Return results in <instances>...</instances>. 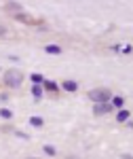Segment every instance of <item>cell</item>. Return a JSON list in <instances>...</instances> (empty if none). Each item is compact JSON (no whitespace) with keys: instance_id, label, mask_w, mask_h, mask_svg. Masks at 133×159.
<instances>
[{"instance_id":"cell-13","label":"cell","mask_w":133,"mask_h":159,"mask_svg":"<svg viewBox=\"0 0 133 159\" xmlns=\"http://www.w3.org/2000/svg\"><path fill=\"white\" fill-rule=\"evenodd\" d=\"M32 96H34L36 100L42 98V89H40V85H34V87H32Z\"/></svg>"},{"instance_id":"cell-10","label":"cell","mask_w":133,"mask_h":159,"mask_svg":"<svg viewBox=\"0 0 133 159\" xmlns=\"http://www.w3.org/2000/svg\"><path fill=\"white\" fill-rule=\"evenodd\" d=\"M110 102H112L110 106H116V108H121L122 102H125V98H121V96H112V100H110Z\"/></svg>"},{"instance_id":"cell-12","label":"cell","mask_w":133,"mask_h":159,"mask_svg":"<svg viewBox=\"0 0 133 159\" xmlns=\"http://www.w3.org/2000/svg\"><path fill=\"white\" fill-rule=\"evenodd\" d=\"M42 151L47 153L49 157H55V153H57V151H55V147H51V144H45V147H42Z\"/></svg>"},{"instance_id":"cell-2","label":"cell","mask_w":133,"mask_h":159,"mask_svg":"<svg viewBox=\"0 0 133 159\" xmlns=\"http://www.w3.org/2000/svg\"><path fill=\"white\" fill-rule=\"evenodd\" d=\"M87 98L91 100L93 104H108L110 100H112V91H110L108 87H97V89H91L87 93Z\"/></svg>"},{"instance_id":"cell-6","label":"cell","mask_w":133,"mask_h":159,"mask_svg":"<svg viewBox=\"0 0 133 159\" xmlns=\"http://www.w3.org/2000/svg\"><path fill=\"white\" fill-rule=\"evenodd\" d=\"M110 110H112L110 104H95V115H106Z\"/></svg>"},{"instance_id":"cell-11","label":"cell","mask_w":133,"mask_h":159,"mask_svg":"<svg viewBox=\"0 0 133 159\" xmlns=\"http://www.w3.org/2000/svg\"><path fill=\"white\" fill-rule=\"evenodd\" d=\"M30 79H32V83H34V85H40V83H45V76H42V74H32V76H30Z\"/></svg>"},{"instance_id":"cell-3","label":"cell","mask_w":133,"mask_h":159,"mask_svg":"<svg viewBox=\"0 0 133 159\" xmlns=\"http://www.w3.org/2000/svg\"><path fill=\"white\" fill-rule=\"evenodd\" d=\"M13 19H15V21H21V24H28V25H42V24H45L40 17L34 19V17L28 15V13H17V15H13Z\"/></svg>"},{"instance_id":"cell-14","label":"cell","mask_w":133,"mask_h":159,"mask_svg":"<svg viewBox=\"0 0 133 159\" xmlns=\"http://www.w3.org/2000/svg\"><path fill=\"white\" fill-rule=\"evenodd\" d=\"M129 117H131V112H129V110H121V112H118V117H116V119H118V121H127V119H129Z\"/></svg>"},{"instance_id":"cell-9","label":"cell","mask_w":133,"mask_h":159,"mask_svg":"<svg viewBox=\"0 0 133 159\" xmlns=\"http://www.w3.org/2000/svg\"><path fill=\"white\" fill-rule=\"evenodd\" d=\"M30 125H34V127H42V125H45V119H42V117H30Z\"/></svg>"},{"instance_id":"cell-15","label":"cell","mask_w":133,"mask_h":159,"mask_svg":"<svg viewBox=\"0 0 133 159\" xmlns=\"http://www.w3.org/2000/svg\"><path fill=\"white\" fill-rule=\"evenodd\" d=\"M0 117H2V119H11L13 112H11L9 108H2V110H0Z\"/></svg>"},{"instance_id":"cell-8","label":"cell","mask_w":133,"mask_h":159,"mask_svg":"<svg viewBox=\"0 0 133 159\" xmlns=\"http://www.w3.org/2000/svg\"><path fill=\"white\" fill-rule=\"evenodd\" d=\"M45 51H47V53H51V55H59V53H61V47H59V45H47V47H45Z\"/></svg>"},{"instance_id":"cell-5","label":"cell","mask_w":133,"mask_h":159,"mask_svg":"<svg viewBox=\"0 0 133 159\" xmlns=\"http://www.w3.org/2000/svg\"><path fill=\"white\" fill-rule=\"evenodd\" d=\"M42 87L47 89L49 93H55V96H57V91H59V85H57L55 81H45V83H42Z\"/></svg>"},{"instance_id":"cell-1","label":"cell","mask_w":133,"mask_h":159,"mask_svg":"<svg viewBox=\"0 0 133 159\" xmlns=\"http://www.w3.org/2000/svg\"><path fill=\"white\" fill-rule=\"evenodd\" d=\"M24 72L21 70H17V68H9L6 72L2 74V83L6 87H11V89H17V87H21V83H24Z\"/></svg>"},{"instance_id":"cell-4","label":"cell","mask_w":133,"mask_h":159,"mask_svg":"<svg viewBox=\"0 0 133 159\" xmlns=\"http://www.w3.org/2000/svg\"><path fill=\"white\" fill-rule=\"evenodd\" d=\"M2 11H4V13H11V15H17V13H24V9H21V4H19V2H6V4L2 7Z\"/></svg>"},{"instance_id":"cell-7","label":"cell","mask_w":133,"mask_h":159,"mask_svg":"<svg viewBox=\"0 0 133 159\" xmlns=\"http://www.w3.org/2000/svg\"><path fill=\"white\" fill-rule=\"evenodd\" d=\"M61 87H63V89H66V91H76V89H78V85H76V81H63V83H61Z\"/></svg>"}]
</instances>
